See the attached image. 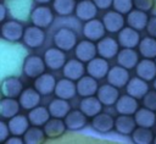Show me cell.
<instances>
[{"instance_id": "38", "label": "cell", "mask_w": 156, "mask_h": 144, "mask_svg": "<svg viewBox=\"0 0 156 144\" xmlns=\"http://www.w3.org/2000/svg\"><path fill=\"white\" fill-rule=\"evenodd\" d=\"M45 131L41 129L39 126H33L27 129V132L23 134V139L26 144H40L45 140Z\"/></svg>"}, {"instance_id": "42", "label": "cell", "mask_w": 156, "mask_h": 144, "mask_svg": "<svg viewBox=\"0 0 156 144\" xmlns=\"http://www.w3.org/2000/svg\"><path fill=\"white\" fill-rule=\"evenodd\" d=\"M112 6L117 12H121L124 15V13H129L132 11L134 2H133V0H113Z\"/></svg>"}, {"instance_id": "22", "label": "cell", "mask_w": 156, "mask_h": 144, "mask_svg": "<svg viewBox=\"0 0 156 144\" xmlns=\"http://www.w3.org/2000/svg\"><path fill=\"white\" fill-rule=\"evenodd\" d=\"M98 79L91 77V76H83L82 78L78 79L77 82V93L85 98V96H91L98 93Z\"/></svg>"}, {"instance_id": "48", "label": "cell", "mask_w": 156, "mask_h": 144, "mask_svg": "<svg viewBox=\"0 0 156 144\" xmlns=\"http://www.w3.org/2000/svg\"><path fill=\"white\" fill-rule=\"evenodd\" d=\"M5 143L6 144H22V143H24V139L21 138V135H13L12 134V137L7 138V140Z\"/></svg>"}, {"instance_id": "24", "label": "cell", "mask_w": 156, "mask_h": 144, "mask_svg": "<svg viewBox=\"0 0 156 144\" xmlns=\"http://www.w3.org/2000/svg\"><path fill=\"white\" fill-rule=\"evenodd\" d=\"M87 115L79 110H71L65 117V123L69 131H79L87 124Z\"/></svg>"}, {"instance_id": "11", "label": "cell", "mask_w": 156, "mask_h": 144, "mask_svg": "<svg viewBox=\"0 0 156 144\" xmlns=\"http://www.w3.org/2000/svg\"><path fill=\"white\" fill-rule=\"evenodd\" d=\"M108 71H110V67H108L107 59H104L101 56L100 57H94L87 65L88 74L96 78V79H101V78L106 77Z\"/></svg>"}, {"instance_id": "13", "label": "cell", "mask_w": 156, "mask_h": 144, "mask_svg": "<svg viewBox=\"0 0 156 144\" xmlns=\"http://www.w3.org/2000/svg\"><path fill=\"white\" fill-rule=\"evenodd\" d=\"M98 9L99 7L95 5L93 0H79V2L76 6L74 13L80 21L87 22L96 17Z\"/></svg>"}, {"instance_id": "52", "label": "cell", "mask_w": 156, "mask_h": 144, "mask_svg": "<svg viewBox=\"0 0 156 144\" xmlns=\"http://www.w3.org/2000/svg\"><path fill=\"white\" fill-rule=\"evenodd\" d=\"M154 143H155V144H156V137H155V138H154Z\"/></svg>"}, {"instance_id": "19", "label": "cell", "mask_w": 156, "mask_h": 144, "mask_svg": "<svg viewBox=\"0 0 156 144\" xmlns=\"http://www.w3.org/2000/svg\"><path fill=\"white\" fill-rule=\"evenodd\" d=\"M98 98L99 100L102 103V105H106V106H111V105H115L119 98V93H118V88L107 83V84H104L101 85L99 89H98Z\"/></svg>"}, {"instance_id": "6", "label": "cell", "mask_w": 156, "mask_h": 144, "mask_svg": "<svg viewBox=\"0 0 156 144\" xmlns=\"http://www.w3.org/2000/svg\"><path fill=\"white\" fill-rule=\"evenodd\" d=\"M44 40H45V33H44L43 28L33 24L24 29L23 41L28 48H30V49L39 48L43 45Z\"/></svg>"}, {"instance_id": "39", "label": "cell", "mask_w": 156, "mask_h": 144, "mask_svg": "<svg viewBox=\"0 0 156 144\" xmlns=\"http://www.w3.org/2000/svg\"><path fill=\"white\" fill-rule=\"evenodd\" d=\"M154 133L147 127H138L132 133V139L136 144H150L154 143Z\"/></svg>"}, {"instance_id": "21", "label": "cell", "mask_w": 156, "mask_h": 144, "mask_svg": "<svg viewBox=\"0 0 156 144\" xmlns=\"http://www.w3.org/2000/svg\"><path fill=\"white\" fill-rule=\"evenodd\" d=\"M54 93H55V95L57 98L69 100L77 93V84L72 79H68V78L65 77V78L60 79L56 83V87H55V92Z\"/></svg>"}, {"instance_id": "33", "label": "cell", "mask_w": 156, "mask_h": 144, "mask_svg": "<svg viewBox=\"0 0 156 144\" xmlns=\"http://www.w3.org/2000/svg\"><path fill=\"white\" fill-rule=\"evenodd\" d=\"M66 129H67V127H66L65 121H62L61 118H57V117L50 118L44 124L45 134L49 138H58L65 133Z\"/></svg>"}, {"instance_id": "31", "label": "cell", "mask_w": 156, "mask_h": 144, "mask_svg": "<svg viewBox=\"0 0 156 144\" xmlns=\"http://www.w3.org/2000/svg\"><path fill=\"white\" fill-rule=\"evenodd\" d=\"M135 126L136 122L135 118L132 117V115H119L115 120V129L122 135L132 134L135 129Z\"/></svg>"}, {"instance_id": "34", "label": "cell", "mask_w": 156, "mask_h": 144, "mask_svg": "<svg viewBox=\"0 0 156 144\" xmlns=\"http://www.w3.org/2000/svg\"><path fill=\"white\" fill-rule=\"evenodd\" d=\"M21 104L16 98H4L0 103V116L2 118H11L16 116L20 111Z\"/></svg>"}, {"instance_id": "10", "label": "cell", "mask_w": 156, "mask_h": 144, "mask_svg": "<svg viewBox=\"0 0 156 144\" xmlns=\"http://www.w3.org/2000/svg\"><path fill=\"white\" fill-rule=\"evenodd\" d=\"M139 31L132 28V27H124L118 32L117 40L122 48H130L134 49L135 46H139L140 43V35L138 33Z\"/></svg>"}, {"instance_id": "49", "label": "cell", "mask_w": 156, "mask_h": 144, "mask_svg": "<svg viewBox=\"0 0 156 144\" xmlns=\"http://www.w3.org/2000/svg\"><path fill=\"white\" fill-rule=\"evenodd\" d=\"M6 13H7L6 6H5V4H1V5H0V20H1V21H5Z\"/></svg>"}, {"instance_id": "20", "label": "cell", "mask_w": 156, "mask_h": 144, "mask_svg": "<svg viewBox=\"0 0 156 144\" xmlns=\"http://www.w3.org/2000/svg\"><path fill=\"white\" fill-rule=\"evenodd\" d=\"M40 96H41V94L35 88H26L21 93L18 101L21 104V107L29 111V110L39 106Z\"/></svg>"}, {"instance_id": "35", "label": "cell", "mask_w": 156, "mask_h": 144, "mask_svg": "<svg viewBox=\"0 0 156 144\" xmlns=\"http://www.w3.org/2000/svg\"><path fill=\"white\" fill-rule=\"evenodd\" d=\"M49 111L50 115L52 117H57V118H65L67 116V113L71 111V105L68 104V101L66 99H61V98H56L54 99L50 104H49Z\"/></svg>"}, {"instance_id": "15", "label": "cell", "mask_w": 156, "mask_h": 144, "mask_svg": "<svg viewBox=\"0 0 156 144\" xmlns=\"http://www.w3.org/2000/svg\"><path fill=\"white\" fill-rule=\"evenodd\" d=\"M107 82L117 88H122V87L127 85V83L129 82L128 70L122 67L121 65L113 66L112 68H110V71L107 73Z\"/></svg>"}, {"instance_id": "23", "label": "cell", "mask_w": 156, "mask_h": 144, "mask_svg": "<svg viewBox=\"0 0 156 144\" xmlns=\"http://www.w3.org/2000/svg\"><path fill=\"white\" fill-rule=\"evenodd\" d=\"M147 92H149L147 81H145L140 77H134V78L129 79V82L127 83V93L138 100L143 99Z\"/></svg>"}, {"instance_id": "37", "label": "cell", "mask_w": 156, "mask_h": 144, "mask_svg": "<svg viewBox=\"0 0 156 144\" xmlns=\"http://www.w3.org/2000/svg\"><path fill=\"white\" fill-rule=\"evenodd\" d=\"M139 52L145 59H156V38L149 35L140 40Z\"/></svg>"}, {"instance_id": "2", "label": "cell", "mask_w": 156, "mask_h": 144, "mask_svg": "<svg viewBox=\"0 0 156 144\" xmlns=\"http://www.w3.org/2000/svg\"><path fill=\"white\" fill-rule=\"evenodd\" d=\"M30 21L34 26H38L40 28H46L54 21L52 10L45 4H41L35 9H33V11L30 12Z\"/></svg>"}, {"instance_id": "14", "label": "cell", "mask_w": 156, "mask_h": 144, "mask_svg": "<svg viewBox=\"0 0 156 144\" xmlns=\"http://www.w3.org/2000/svg\"><path fill=\"white\" fill-rule=\"evenodd\" d=\"M87 71V67L84 66V62L78 59H72L67 61L62 68L63 76L72 81H78L84 76V72Z\"/></svg>"}, {"instance_id": "47", "label": "cell", "mask_w": 156, "mask_h": 144, "mask_svg": "<svg viewBox=\"0 0 156 144\" xmlns=\"http://www.w3.org/2000/svg\"><path fill=\"white\" fill-rule=\"evenodd\" d=\"M93 1L100 10H106L110 6H112V4H113V0H93Z\"/></svg>"}, {"instance_id": "25", "label": "cell", "mask_w": 156, "mask_h": 144, "mask_svg": "<svg viewBox=\"0 0 156 144\" xmlns=\"http://www.w3.org/2000/svg\"><path fill=\"white\" fill-rule=\"evenodd\" d=\"M117 62L122 67H124L127 70H132V68L136 67V65L139 62V55L134 49L123 48L117 54Z\"/></svg>"}, {"instance_id": "40", "label": "cell", "mask_w": 156, "mask_h": 144, "mask_svg": "<svg viewBox=\"0 0 156 144\" xmlns=\"http://www.w3.org/2000/svg\"><path fill=\"white\" fill-rule=\"evenodd\" d=\"M76 0H54L52 9L58 16H68L76 11Z\"/></svg>"}, {"instance_id": "9", "label": "cell", "mask_w": 156, "mask_h": 144, "mask_svg": "<svg viewBox=\"0 0 156 144\" xmlns=\"http://www.w3.org/2000/svg\"><path fill=\"white\" fill-rule=\"evenodd\" d=\"M74 54L78 60H80L83 62H89L90 60L96 57L98 46L91 40L85 39V40L77 43V45L74 48Z\"/></svg>"}, {"instance_id": "27", "label": "cell", "mask_w": 156, "mask_h": 144, "mask_svg": "<svg viewBox=\"0 0 156 144\" xmlns=\"http://www.w3.org/2000/svg\"><path fill=\"white\" fill-rule=\"evenodd\" d=\"M79 109L88 116V117H94L98 113L101 112L102 110V103L99 100L98 96H85L83 100H80Z\"/></svg>"}, {"instance_id": "50", "label": "cell", "mask_w": 156, "mask_h": 144, "mask_svg": "<svg viewBox=\"0 0 156 144\" xmlns=\"http://www.w3.org/2000/svg\"><path fill=\"white\" fill-rule=\"evenodd\" d=\"M37 2H39V4H48V2H50L51 0H35Z\"/></svg>"}, {"instance_id": "41", "label": "cell", "mask_w": 156, "mask_h": 144, "mask_svg": "<svg viewBox=\"0 0 156 144\" xmlns=\"http://www.w3.org/2000/svg\"><path fill=\"white\" fill-rule=\"evenodd\" d=\"M32 1L30 0H15L13 4L11 5V13L20 18V20H24L27 18V16L29 15V9H30Z\"/></svg>"}, {"instance_id": "51", "label": "cell", "mask_w": 156, "mask_h": 144, "mask_svg": "<svg viewBox=\"0 0 156 144\" xmlns=\"http://www.w3.org/2000/svg\"><path fill=\"white\" fill-rule=\"evenodd\" d=\"M154 88H155V89H156V78H155V79H154Z\"/></svg>"}, {"instance_id": "45", "label": "cell", "mask_w": 156, "mask_h": 144, "mask_svg": "<svg viewBox=\"0 0 156 144\" xmlns=\"http://www.w3.org/2000/svg\"><path fill=\"white\" fill-rule=\"evenodd\" d=\"M10 133H11V132H10V128H9V123L1 121V122H0V142L5 143V142L7 140Z\"/></svg>"}, {"instance_id": "30", "label": "cell", "mask_w": 156, "mask_h": 144, "mask_svg": "<svg viewBox=\"0 0 156 144\" xmlns=\"http://www.w3.org/2000/svg\"><path fill=\"white\" fill-rule=\"evenodd\" d=\"M9 128H10V132L11 134L13 135H23L27 129L29 128V118L28 116H24V115H16L11 118H9Z\"/></svg>"}, {"instance_id": "36", "label": "cell", "mask_w": 156, "mask_h": 144, "mask_svg": "<svg viewBox=\"0 0 156 144\" xmlns=\"http://www.w3.org/2000/svg\"><path fill=\"white\" fill-rule=\"evenodd\" d=\"M50 111L49 109L44 107V106H37L32 110H29L28 112V118L29 122L33 126H44L49 120H50Z\"/></svg>"}, {"instance_id": "4", "label": "cell", "mask_w": 156, "mask_h": 144, "mask_svg": "<svg viewBox=\"0 0 156 144\" xmlns=\"http://www.w3.org/2000/svg\"><path fill=\"white\" fill-rule=\"evenodd\" d=\"M46 68L44 59L37 55H29L23 62V72L29 78H37L44 73Z\"/></svg>"}, {"instance_id": "5", "label": "cell", "mask_w": 156, "mask_h": 144, "mask_svg": "<svg viewBox=\"0 0 156 144\" xmlns=\"http://www.w3.org/2000/svg\"><path fill=\"white\" fill-rule=\"evenodd\" d=\"M44 61H45V65L50 70H60V68H63L65 63L67 62L66 61V55L63 52V50L58 49L57 46L55 48H50L45 51L44 54Z\"/></svg>"}, {"instance_id": "43", "label": "cell", "mask_w": 156, "mask_h": 144, "mask_svg": "<svg viewBox=\"0 0 156 144\" xmlns=\"http://www.w3.org/2000/svg\"><path fill=\"white\" fill-rule=\"evenodd\" d=\"M143 104L145 107L156 111V89L149 90L146 93V95L143 98Z\"/></svg>"}, {"instance_id": "26", "label": "cell", "mask_w": 156, "mask_h": 144, "mask_svg": "<svg viewBox=\"0 0 156 144\" xmlns=\"http://www.w3.org/2000/svg\"><path fill=\"white\" fill-rule=\"evenodd\" d=\"M136 74L138 77L145 79V81H154L156 78V61H152V59H143L136 65Z\"/></svg>"}, {"instance_id": "7", "label": "cell", "mask_w": 156, "mask_h": 144, "mask_svg": "<svg viewBox=\"0 0 156 144\" xmlns=\"http://www.w3.org/2000/svg\"><path fill=\"white\" fill-rule=\"evenodd\" d=\"M106 32V28L104 26L102 21H99L96 18H93L90 21H87L83 27V34L87 39L91 41H99L101 38H104Z\"/></svg>"}, {"instance_id": "3", "label": "cell", "mask_w": 156, "mask_h": 144, "mask_svg": "<svg viewBox=\"0 0 156 144\" xmlns=\"http://www.w3.org/2000/svg\"><path fill=\"white\" fill-rule=\"evenodd\" d=\"M23 34H24V28L22 23L18 21H7L4 22L1 26V38L7 41L16 43L23 39Z\"/></svg>"}, {"instance_id": "29", "label": "cell", "mask_w": 156, "mask_h": 144, "mask_svg": "<svg viewBox=\"0 0 156 144\" xmlns=\"http://www.w3.org/2000/svg\"><path fill=\"white\" fill-rule=\"evenodd\" d=\"M91 127L100 133H107L115 128V120L107 113H98L91 120Z\"/></svg>"}, {"instance_id": "1", "label": "cell", "mask_w": 156, "mask_h": 144, "mask_svg": "<svg viewBox=\"0 0 156 144\" xmlns=\"http://www.w3.org/2000/svg\"><path fill=\"white\" fill-rule=\"evenodd\" d=\"M54 44L63 51H69L77 45V35L69 28H61L54 35Z\"/></svg>"}, {"instance_id": "12", "label": "cell", "mask_w": 156, "mask_h": 144, "mask_svg": "<svg viewBox=\"0 0 156 144\" xmlns=\"http://www.w3.org/2000/svg\"><path fill=\"white\" fill-rule=\"evenodd\" d=\"M104 26L106 28V32L108 33H118L122 28H124V17L123 13L115 11H108L102 17Z\"/></svg>"}, {"instance_id": "32", "label": "cell", "mask_w": 156, "mask_h": 144, "mask_svg": "<svg viewBox=\"0 0 156 144\" xmlns=\"http://www.w3.org/2000/svg\"><path fill=\"white\" fill-rule=\"evenodd\" d=\"M134 118H135L136 126H140V127L151 128L152 126L156 124V113H155V111L150 110L145 106L136 110V112L134 113Z\"/></svg>"}, {"instance_id": "28", "label": "cell", "mask_w": 156, "mask_h": 144, "mask_svg": "<svg viewBox=\"0 0 156 144\" xmlns=\"http://www.w3.org/2000/svg\"><path fill=\"white\" fill-rule=\"evenodd\" d=\"M149 22V17L145 11L141 10H132L127 16V24L136 31H143L146 28Z\"/></svg>"}, {"instance_id": "17", "label": "cell", "mask_w": 156, "mask_h": 144, "mask_svg": "<svg viewBox=\"0 0 156 144\" xmlns=\"http://www.w3.org/2000/svg\"><path fill=\"white\" fill-rule=\"evenodd\" d=\"M56 79L52 74L50 73H43L39 77L35 78L34 81V88L41 94V95H50L51 93L55 92L56 87Z\"/></svg>"}, {"instance_id": "8", "label": "cell", "mask_w": 156, "mask_h": 144, "mask_svg": "<svg viewBox=\"0 0 156 144\" xmlns=\"http://www.w3.org/2000/svg\"><path fill=\"white\" fill-rule=\"evenodd\" d=\"M98 54L104 59H112L119 52V43L118 40L111 37H104L98 41Z\"/></svg>"}, {"instance_id": "16", "label": "cell", "mask_w": 156, "mask_h": 144, "mask_svg": "<svg viewBox=\"0 0 156 144\" xmlns=\"http://www.w3.org/2000/svg\"><path fill=\"white\" fill-rule=\"evenodd\" d=\"M116 105V110L119 115H134L136 110L139 109L138 99L129 95L128 93L126 95H122L118 98Z\"/></svg>"}, {"instance_id": "46", "label": "cell", "mask_w": 156, "mask_h": 144, "mask_svg": "<svg viewBox=\"0 0 156 144\" xmlns=\"http://www.w3.org/2000/svg\"><path fill=\"white\" fill-rule=\"evenodd\" d=\"M146 32L149 33V35L156 38V16H152L149 18V22L146 26Z\"/></svg>"}, {"instance_id": "18", "label": "cell", "mask_w": 156, "mask_h": 144, "mask_svg": "<svg viewBox=\"0 0 156 144\" xmlns=\"http://www.w3.org/2000/svg\"><path fill=\"white\" fill-rule=\"evenodd\" d=\"M23 92V84L17 77L5 78L1 83V93L6 98H20Z\"/></svg>"}, {"instance_id": "44", "label": "cell", "mask_w": 156, "mask_h": 144, "mask_svg": "<svg viewBox=\"0 0 156 144\" xmlns=\"http://www.w3.org/2000/svg\"><path fill=\"white\" fill-rule=\"evenodd\" d=\"M134 7L141 11H150L154 7V0H133Z\"/></svg>"}]
</instances>
